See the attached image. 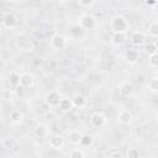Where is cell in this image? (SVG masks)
<instances>
[{
  "instance_id": "obj_25",
  "label": "cell",
  "mask_w": 158,
  "mask_h": 158,
  "mask_svg": "<svg viewBox=\"0 0 158 158\" xmlns=\"http://www.w3.org/2000/svg\"><path fill=\"white\" fill-rule=\"evenodd\" d=\"M148 64H149V67H152V68H158V52L154 53V54H152V56H149V58H148Z\"/></svg>"
},
{
  "instance_id": "obj_18",
  "label": "cell",
  "mask_w": 158,
  "mask_h": 158,
  "mask_svg": "<svg viewBox=\"0 0 158 158\" xmlns=\"http://www.w3.org/2000/svg\"><path fill=\"white\" fill-rule=\"evenodd\" d=\"M93 143H94V137L91 135H89V133L81 135V138H80V142H79V144L81 147H90Z\"/></svg>"
},
{
  "instance_id": "obj_3",
  "label": "cell",
  "mask_w": 158,
  "mask_h": 158,
  "mask_svg": "<svg viewBox=\"0 0 158 158\" xmlns=\"http://www.w3.org/2000/svg\"><path fill=\"white\" fill-rule=\"evenodd\" d=\"M79 25H80V27H81L83 30H85V31H86V30H93V28H95V26H96V20H95L94 16L85 14V15H83V16L80 17Z\"/></svg>"
},
{
  "instance_id": "obj_10",
  "label": "cell",
  "mask_w": 158,
  "mask_h": 158,
  "mask_svg": "<svg viewBox=\"0 0 158 158\" xmlns=\"http://www.w3.org/2000/svg\"><path fill=\"white\" fill-rule=\"evenodd\" d=\"M64 146V138L60 135H54L49 138V147L53 149H60Z\"/></svg>"
},
{
  "instance_id": "obj_5",
  "label": "cell",
  "mask_w": 158,
  "mask_h": 158,
  "mask_svg": "<svg viewBox=\"0 0 158 158\" xmlns=\"http://www.w3.org/2000/svg\"><path fill=\"white\" fill-rule=\"evenodd\" d=\"M106 123V117L100 114V112H95L90 116V125L94 127V128H101L104 127Z\"/></svg>"
},
{
  "instance_id": "obj_30",
  "label": "cell",
  "mask_w": 158,
  "mask_h": 158,
  "mask_svg": "<svg viewBox=\"0 0 158 158\" xmlns=\"http://www.w3.org/2000/svg\"><path fill=\"white\" fill-rule=\"evenodd\" d=\"M110 156H117V157H121L120 153H110Z\"/></svg>"
},
{
  "instance_id": "obj_19",
  "label": "cell",
  "mask_w": 158,
  "mask_h": 158,
  "mask_svg": "<svg viewBox=\"0 0 158 158\" xmlns=\"http://www.w3.org/2000/svg\"><path fill=\"white\" fill-rule=\"evenodd\" d=\"M80 138H81V133L79 131H70L68 133V141L73 144H79Z\"/></svg>"
},
{
  "instance_id": "obj_20",
  "label": "cell",
  "mask_w": 158,
  "mask_h": 158,
  "mask_svg": "<svg viewBox=\"0 0 158 158\" xmlns=\"http://www.w3.org/2000/svg\"><path fill=\"white\" fill-rule=\"evenodd\" d=\"M22 118H23V115L19 110H14L10 112V121L12 123H20L22 121Z\"/></svg>"
},
{
  "instance_id": "obj_6",
  "label": "cell",
  "mask_w": 158,
  "mask_h": 158,
  "mask_svg": "<svg viewBox=\"0 0 158 158\" xmlns=\"http://www.w3.org/2000/svg\"><path fill=\"white\" fill-rule=\"evenodd\" d=\"M133 90H135V88H133V85H132V83L131 81H122L120 85H118V93L122 95V96H125V98H128V96H131L132 94H133Z\"/></svg>"
},
{
  "instance_id": "obj_27",
  "label": "cell",
  "mask_w": 158,
  "mask_h": 158,
  "mask_svg": "<svg viewBox=\"0 0 158 158\" xmlns=\"http://www.w3.org/2000/svg\"><path fill=\"white\" fill-rule=\"evenodd\" d=\"M127 157H128V158H138V157H139L138 149H136V148H130V149L127 151Z\"/></svg>"
},
{
  "instance_id": "obj_28",
  "label": "cell",
  "mask_w": 158,
  "mask_h": 158,
  "mask_svg": "<svg viewBox=\"0 0 158 158\" xmlns=\"http://www.w3.org/2000/svg\"><path fill=\"white\" fill-rule=\"evenodd\" d=\"M15 94H16V96H19V98H23V94H25V88H23L22 85L16 86V88H15Z\"/></svg>"
},
{
  "instance_id": "obj_13",
  "label": "cell",
  "mask_w": 158,
  "mask_h": 158,
  "mask_svg": "<svg viewBox=\"0 0 158 158\" xmlns=\"http://www.w3.org/2000/svg\"><path fill=\"white\" fill-rule=\"evenodd\" d=\"M20 81H21V75L19 73H16V72L9 73V75H7V83L10 84V86L16 88V86L20 85Z\"/></svg>"
},
{
  "instance_id": "obj_16",
  "label": "cell",
  "mask_w": 158,
  "mask_h": 158,
  "mask_svg": "<svg viewBox=\"0 0 158 158\" xmlns=\"http://www.w3.org/2000/svg\"><path fill=\"white\" fill-rule=\"evenodd\" d=\"M125 59H126V62H128L131 64L136 63L138 59V52L136 49H127L125 52Z\"/></svg>"
},
{
  "instance_id": "obj_29",
  "label": "cell",
  "mask_w": 158,
  "mask_h": 158,
  "mask_svg": "<svg viewBox=\"0 0 158 158\" xmlns=\"http://www.w3.org/2000/svg\"><path fill=\"white\" fill-rule=\"evenodd\" d=\"M78 2H79V5L88 7V6H91L94 4V0H78Z\"/></svg>"
},
{
  "instance_id": "obj_2",
  "label": "cell",
  "mask_w": 158,
  "mask_h": 158,
  "mask_svg": "<svg viewBox=\"0 0 158 158\" xmlns=\"http://www.w3.org/2000/svg\"><path fill=\"white\" fill-rule=\"evenodd\" d=\"M62 98H60V94L57 91V90H51L46 94L44 96V102L51 106V107H57L59 106V102H60Z\"/></svg>"
},
{
  "instance_id": "obj_22",
  "label": "cell",
  "mask_w": 158,
  "mask_h": 158,
  "mask_svg": "<svg viewBox=\"0 0 158 158\" xmlns=\"http://www.w3.org/2000/svg\"><path fill=\"white\" fill-rule=\"evenodd\" d=\"M148 32L153 37H158V21H153L148 26Z\"/></svg>"
},
{
  "instance_id": "obj_32",
  "label": "cell",
  "mask_w": 158,
  "mask_h": 158,
  "mask_svg": "<svg viewBox=\"0 0 158 158\" xmlns=\"http://www.w3.org/2000/svg\"><path fill=\"white\" fill-rule=\"evenodd\" d=\"M9 1H12V0H9Z\"/></svg>"
},
{
  "instance_id": "obj_7",
  "label": "cell",
  "mask_w": 158,
  "mask_h": 158,
  "mask_svg": "<svg viewBox=\"0 0 158 158\" xmlns=\"http://www.w3.org/2000/svg\"><path fill=\"white\" fill-rule=\"evenodd\" d=\"M2 25L6 28H15L16 25H17L16 16L14 14H11V12H5L4 16H2Z\"/></svg>"
},
{
  "instance_id": "obj_12",
  "label": "cell",
  "mask_w": 158,
  "mask_h": 158,
  "mask_svg": "<svg viewBox=\"0 0 158 158\" xmlns=\"http://www.w3.org/2000/svg\"><path fill=\"white\" fill-rule=\"evenodd\" d=\"M144 41H146V35L142 31H136L131 36V42L133 46H141L144 43Z\"/></svg>"
},
{
  "instance_id": "obj_31",
  "label": "cell",
  "mask_w": 158,
  "mask_h": 158,
  "mask_svg": "<svg viewBox=\"0 0 158 158\" xmlns=\"http://www.w3.org/2000/svg\"><path fill=\"white\" fill-rule=\"evenodd\" d=\"M157 122H158V115H157Z\"/></svg>"
},
{
  "instance_id": "obj_1",
  "label": "cell",
  "mask_w": 158,
  "mask_h": 158,
  "mask_svg": "<svg viewBox=\"0 0 158 158\" xmlns=\"http://www.w3.org/2000/svg\"><path fill=\"white\" fill-rule=\"evenodd\" d=\"M110 28L114 32H126L128 30V22L123 16H114L110 21Z\"/></svg>"
},
{
  "instance_id": "obj_9",
  "label": "cell",
  "mask_w": 158,
  "mask_h": 158,
  "mask_svg": "<svg viewBox=\"0 0 158 158\" xmlns=\"http://www.w3.org/2000/svg\"><path fill=\"white\" fill-rule=\"evenodd\" d=\"M72 101H73L74 107H78V109H83V107H85L86 104H88L86 98H85L84 95H81V94H74V95L72 96Z\"/></svg>"
},
{
  "instance_id": "obj_14",
  "label": "cell",
  "mask_w": 158,
  "mask_h": 158,
  "mask_svg": "<svg viewBox=\"0 0 158 158\" xmlns=\"http://www.w3.org/2000/svg\"><path fill=\"white\" fill-rule=\"evenodd\" d=\"M58 107H59V109H60V111H63V112H69V111L74 107V105H73L72 99L65 98V99H62V100H60V102H59V106H58Z\"/></svg>"
},
{
  "instance_id": "obj_21",
  "label": "cell",
  "mask_w": 158,
  "mask_h": 158,
  "mask_svg": "<svg viewBox=\"0 0 158 158\" xmlns=\"http://www.w3.org/2000/svg\"><path fill=\"white\" fill-rule=\"evenodd\" d=\"M144 52H146L148 56H152V54H154V53L158 52V46H157L154 42H148V43L146 44V47H144Z\"/></svg>"
},
{
  "instance_id": "obj_24",
  "label": "cell",
  "mask_w": 158,
  "mask_h": 158,
  "mask_svg": "<svg viewBox=\"0 0 158 158\" xmlns=\"http://www.w3.org/2000/svg\"><path fill=\"white\" fill-rule=\"evenodd\" d=\"M69 156H70L72 158H84V157H85V153H84V151L80 149V148H74V149H72V151L69 152Z\"/></svg>"
},
{
  "instance_id": "obj_11",
  "label": "cell",
  "mask_w": 158,
  "mask_h": 158,
  "mask_svg": "<svg viewBox=\"0 0 158 158\" xmlns=\"http://www.w3.org/2000/svg\"><path fill=\"white\" fill-rule=\"evenodd\" d=\"M127 40V36H126V32H114L112 36H111V42L112 44L115 46H121L126 42Z\"/></svg>"
},
{
  "instance_id": "obj_26",
  "label": "cell",
  "mask_w": 158,
  "mask_h": 158,
  "mask_svg": "<svg viewBox=\"0 0 158 158\" xmlns=\"http://www.w3.org/2000/svg\"><path fill=\"white\" fill-rule=\"evenodd\" d=\"M14 91H11L10 89H4L2 91H1V98L4 99V100H11L12 99V96H14Z\"/></svg>"
},
{
  "instance_id": "obj_4",
  "label": "cell",
  "mask_w": 158,
  "mask_h": 158,
  "mask_svg": "<svg viewBox=\"0 0 158 158\" xmlns=\"http://www.w3.org/2000/svg\"><path fill=\"white\" fill-rule=\"evenodd\" d=\"M67 46V38L63 35L56 33L51 38V47L53 49H63Z\"/></svg>"
},
{
  "instance_id": "obj_17",
  "label": "cell",
  "mask_w": 158,
  "mask_h": 158,
  "mask_svg": "<svg viewBox=\"0 0 158 158\" xmlns=\"http://www.w3.org/2000/svg\"><path fill=\"white\" fill-rule=\"evenodd\" d=\"M33 83V78L30 73H22L21 74V81H20V85H22L23 88H28L31 86Z\"/></svg>"
},
{
  "instance_id": "obj_15",
  "label": "cell",
  "mask_w": 158,
  "mask_h": 158,
  "mask_svg": "<svg viewBox=\"0 0 158 158\" xmlns=\"http://www.w3.org/2000/svg\"><path fill=\"white\" fill-rule=\"evenodd\" d=\"M35 135H36V137H38V138H44V137H47V136H48V128H47V126L43 125V123H38V125L35 127Z\"/></svg>"
},
{
  "instance_id": "obj_8",
  "label": "cell",
  "mask_w": 158,
  "mask_h": 158,
  "mask_svg": "<svg viewBox=\"0 0 158 158\" xmlns=\"http://www.w3.org/2000/svg\"><path fill=\"white\" fill-rule=\"evenodd\" d=\"M132 118H133V116L130 110H121L117 115V122L120 125H128L132 121Z\"/></svg>"
},
{
  "instance_id": "obj_23",
  "label": "cell",
  "mask_w": 158,
  "mask_h": 158,
  "mask_svg": "<svg viewBox=\"0 0 158 158\" xmlns=\"http://www.w3.org/2000/svg\"><path fill=\"white\" fill-rule=\"evenodd\" d=\"M148 89L152 93H158V78L154 77L148 81Z\"/></svg>"
}]
</instances>
